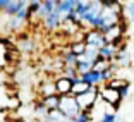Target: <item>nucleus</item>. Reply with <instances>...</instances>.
<instances>
[{"mask_svg":"<svg viewBox=\"0 0 134 122\" xmlns=\"http://www.w3.org/2000/svg\"><path fill=\"white\" fill-rule=\"evenodd\" d=\"M59 110L65 115L67 119H74L79 115V105L76 102V98H71V96H62L60 98V105H59Z\"/></svg>","mask_w":134,"mask_h":122,"instance_id":"nucleus-1","label":"nucleus"},{"mask_svg":"<svg viewBox=\"0 0 134 122\" xmlns=\"http://www.w3.org/2000/svg\"><path fill=\"white\" fill-rule=\"evenodd\" d=\"M95 100H96V91L93 90V88H90V90L84 95H81V96H76V102H77L79 108H88V107H91L95 103Z\"/></svg>","mask_w":134,"mask_h":122,"instance_id":"nucleus-2","label":"nucleus"},{"mask_svg":"<svg viewBox=\"0 0 134 122\" xmlns=\"http://www.w3.org/2000/svg\"><path fill=\"white\" fill-rule=\"evenodd\" d=\"M86 45L88 47L96 48V50H100V48H102L103 45H107V43H105V38H103L102 33L93 31V33H88L86 35Z\"/></svg>","mask_w":134,"mask_h":122,"instance_id":"nucleus-3","label":"nucleus"},{"mask_svg":"<svg viewBox=\"0 0 134 122\" xmlns=\"http://www.w3.org/2000/svg\"><path fill=\"white\" fill-rule=\"evenodd\" d=\"M81 81H83L84 84H88V86H93V84H98L102 83V72H96V71H90L86 72V74L81 76Z\"/></svg>","mask_w":134,"mask_h":122,"instance_id":"nucleus-4","label":"nucleus"},{"mask_svg":"<svg viewBox=\"0 0 134 122\" xmlns=\"http://www.w3.org/2000/svg\"><path fill=\"white\" fill-rule=\"evenodd\" d=\"M55 86H57V93H62V95H65V96H67V93H71V90H72V83L67 77H59L55 81Z\"/></svg>","mask_w":134,"mask_h":122,"instance_id":"nucleus-5","label":"nucleus"},{"mask_svg":"<svg viewBox=\"0 0 134 122\" xmlns=\"http://www.w3.org/2000/svg\"><path fill=\"white\" fill-rule=\"evenodd\" d=\"M115 53H117V47H115L114 43H107V45H103V47L98 50V55L102 57L103 60L112 59V57H114Z\"/></svg>","mask_w":134,"mask_h":122,"instance_id":"nucleus-6","label":"nucleus"},{"mask_svg":"<svg viewBox=\"0 0 134 122\" xmlns=\"http://www.w3.org/2000/svg\"><path fill=\"white\" fill-rule=\"evenodd\" d=\"M55 12V2H43V4H40V9H38V14L43 19H47L48 16H52Z\"/></svg>","mask_w":134,"mask_h":122,"instance_id":"nucleus-7","label":"nucleus"},{"mask_svg":"<svg viewBox=\"0 0 134 122\" xmlns=\"http://www.w3.org/2000/svg\"><path fill=\"white\" fill-rule=\"evenodd\" d=\"M62 19H64L62 14H60L59 10H55L52 16H48L47 19H45V26H47V28H50V29H53V28H57V26L62 23Z\"/></svg>","mask_w":134,"mask_h":122,"instance_id":"nucleus-8","label":"nucleus"},{"mask_svg":"<svg viewBox=\"0 0 134 122\" xmlns=\"http://www.w3.org/2000/svg\"><path fill=\"white\" fill-rule=\"evenodd\" d=\"M102 96L105 102L108 103H117L120 100V95H119V90H110V88H107V90L102 91Z\"/></svg>","mask_w":134,"mask_h":122,"instance_id":"nucleus-9","label":"nucleus"},{"mask_svg":"<svg viewBox=\"0 0 134 122\" xmlns=\"http://www.w3.org/2000/svg\"><path fill=\"white\" fill-rule=\"evenodd\" d=\"M26 7V2H10V4H9V7L5 9V14H7V16H14L16 17L17 14H19V10L21 9H24Z\"/></svg>","mask_w":134,"mask_h":122,"instance_id":"nucleus-10","label":"nucleus"},{"mask_svg":"<svg viewBox=\"0 0 134 122\" xmlns=\"http://www.w3.org/2000/svg\"><path fill=\"white\" fill-rule=\"evenodd\" d=\"M59 105H60V96H57V95L43 100V107L48 110H59Z\"/></svg>","mask_w":134,"mask_h":122,"instance_id":"nucleus-11","label":"nucleus"},{"mask_svg":"<svg viewBox=\"0 0 134 122\" xmlns=\"http://www.w3.org/2000/svg\"><path fill=\"white\" fill-rule=\"evenodd\" d=\"M88 90H90V86H88V84H84L83 81L79 79V81L72 83V90H71V93H72V95H76V96H81V95H84Z\"/></svg>","mask_w":134,"mask_h":122,"instance_id":"nucleus-12","label":"nucleus"},{"mask_svg":"<svg viewBox=\"0 0 134 122\" xmlns=\"http://www.w3.org/2000/svg\"><path fill=\"white\" fill-rule=\"evenodd\" d=\"M47 120L48 122H69V119H67L60 110H50L48 112Z\"/></svg>","mask_w":134,"mask_h":122,"instance_id":"nucleus-13","label":"nucleus"},{"mask_svg":"<svg viewBox=\"0 0 134 122\" xmlns=\"http://www.w3.org/2000/svg\"><path fill=\"white\" fill-rule=\"evenodd\" d=\"M119 36H120V28H119V26H114L107 35H103V38H105V43H112V40L119 38Z\"/></svg>","mask_w":134,"mask_h":122,"instance_id":"nucleus-14","label":"nucleus"},{"mask_svg":"<svg viewBox=\"0 0 134 122\" xmlns=\"http://www.w3.org/2000/svg\"><path fill=\"white\" fill-rule=\"evenodd\" d=\"M41 93L45 95V98H48V96H53V95H57V86H55V83L43 84V86H41Z\"/></svg>","mask_w":134,"mask_h":122,"instance_id":"nucleus-15","label":"nucleus"},{"mask_svg":"<svg viewBox=\"0 0 134 122\" xmlns=\"http://www.w3.org/2000/svg\"><path fill=\"white\" fill-rule=\"evenodd\" d=\"M69 122H90V115H88L86 112H79L77 117L69 119Z\"/></svg>","mask_w":134,"mask_h":122,"instance_id":"nucleus-16","label":"nucleus"},{"mask_svg":"<svg viewBox=\"0 0 134 122\" xmlns=\"http://www.w3.org/2000/svg\"><path fill=\"white\" fill-rule=\"evenodd\" d=\"M98 122H117V115L115 114H105Z\"/></svg>","mask_w":134,"mask_h":122,"instance_id":"nucleus-17","label":"nucleus"},{"mask_svg":"<svg viewBox=\"0 0 134 122\" xmlns=\"http://www.w3.org/2000/svg\"><path fill=\"white\" fill-rule=\"evenodd\" d=\"M36 114H40V115H43L45 119L48 117V112H47V108H45V107H41V105H38V107H36Z\"/></svg>","mask_w":134,"mask_h":122,"instance_id":"nucleus-18","label":"nucleus"},{"mask_svg":"<svg viewBox=\"0 0 134 122\" xmlns=\"http://www.w3.org/2000/svg\"><path fill=\"white\" fill-rule=\"evenodd\" d=\"M127 14H129V16H132L134 17V2H131V4H127Z\"/></svg>","mask_w":134,"mask_h":122,"instance_id":"nucleus-19","label":"nucleus"},{"mask_svg":"<svg viewBox=\"0 0 134 122\" xmlns=\"http://www.w3.org/2000/svg\"><path fill=\"white\" fill-rule=\"evenodd\" d=\"M28 48H29V50L33 48V43H31V41H26V43L23 45V50H28Z\"/></svg>","mask_w":134,"mask_h":122,"instance_id":"nucleus-20","label":"nucleus"}]
</instances>
